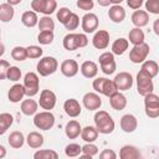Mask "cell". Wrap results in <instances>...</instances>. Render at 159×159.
Listing matches in <instances>:
<instances>
[{"label": "cell", "mask_w": 159, "mask_h": 159, "mask_svg": "<svg viewBox=\"0 0 159 159\" xmlns=\"http://www.w3.org/2000/svg\"><path fill=\"white\" fill-rule=\"evenodd\" d=\"M57 10V1L56 0H46L45 7H43V15H51Z\"/></svg>", "instance_id": "cell-47"}, {"label": "cell", "mask_w": 159, "mask_h": 159, "mask_svg": "<svg viewBox=\"0 0 159 159\" xmlns=\"http://www.w3.org/2000/svg\"><path fill=\"white\" fill-rule=\"evenodd\" d=\"M34 125L41 130H50L55 125V116L51 111H42L40 113H35Z\"/></svg>", "instance_id": "cell-5"}, {"label": "cell", "mask_w": 159, "mask_h": 159, "mask_svg": "<svg viewBox=\"0 0 159 159\" xmlns=\"http://www.w3.org/2000/svg\"><path fill=\"white\" fill-rule=\"evenodd\" d=\"M80 71H81L83 77L94 78L97 76V73H98V66L93 61H84V62H82V65L80 67Z\"/></svg>", "instance_id": "cell-23"}, {"label": "cell", "mask_w": 159, "mask_h": 159, "mask_svg": "<svg viewBox=\"0 0 159 159\" xmlns=\"http://www.w3.org/2000/svg\"><path fill=\"white\" fill-rule=\"evenodd\" d=\"M81 129H82V127H81L80 122L72 119V120L66 123V125H65V134H66V137L68 139H76L77 137H80Z\"/></svg>", "instance_id": "cell-25"}, {"label": "cell", "mask_w": 159, "mask_h": 159, "mask_svg": "<svg viewBox=\"0 0 159 159\" xmlns=\"http://www.w3.org/2000/svg\"><path fill=\"white\" fill-rule=\"evenodd\" d=\"M62 45H63L65 50H67V51H75L77 48L86 47L88 45V37L84 34L70 32V34H67L63 37Z\"/></svg>", "instance_id": "cell-2"}, {"label": "cell", "mask_w": 159, "mask_h": 159, "mask_svg": "<svg viewBox=\"0 0 159 159\" xmlns=\"http://www.w3.org/2000/svg\"><path fill=\"white\" fill-rule=\"evenodd\" d=\"M53 39V31H40V34L37 35V41L40 45H50L52 43Z\"/></svg>", "instance_id": "cell-41"}, {"label": "cell", "mask_w": 159, "mask_h": 159, "mask_svg": "<svg viewBox=\"0 0 159 159\" xmlns=\"http://www.w3.org/2000/svg\"><path fill=\"white\" fill-rule=\"evenodd\" d=\"M43 53V50L40 47V46H36V45H31V46H27L26 47V55H27V58H40Z\"/></svg>", "instance_id": "cell-44"}, {"label": "cell", "mask_w": 159, "mask_h": 159, "mask_svg": "<svg viewBox=\"0 0 159 159\" xmlns=\"http://www.w3.org/2000/svg\"><path fill=\"white\" fill-rule=\"evenodd\" d=\"M132 24L135 26V27H144L148 25L149 22V14L145 11V10H134V12L132 14Z\"/></svg>", "instance_id": "cell-20"}, {"label": "cell", "mask_w": 159, "mask_h": 159, "mask_svg": "<svg viewBox=\"0 0 159 159\" xmlns=\"http://www.w3.org/2000/svg\"><path fill=\"white\" fill-rule=\"evenodd\" d=\"M92 45L97 50H104L109 45V32L106 30H98L92 39Z\"/></svg>", "instance_id": "cell-16"}, {"label": "cell", "mask_w": 159, "mask_h": 159, "mask_svg": "<svg viewBox=\"0 0 159 159\" xmlns=\"http://www.w3.org/2000/svg\"><path fill=\"white\" fill-rule=\"evenodd\" d=\"M0 37H1V30H0Z\"/></svg>", "instance_id": "cell-59"}, {"label": "cell", "mask_w": 159, "mask_h": 159, "mask_svg": "<svg viewBox=\"0 0 159 159\" xmlns=\"http://www.w3.org/2000/svg\"><path fill=\"white\" fill-rule=\"evenodd\" d=\"M143 72H145L149 77L154 78L158 76V72H159V66L157 63V61H153V60H145L144 62H142V68H140Z\"/></svg>", "instance_id": "cell-30"}, {"label": "cell", "mask_w": 159, "mask_h": 159, "mask_svg": "<svg viewBox=\"0 0 159 159\" xmlns=\"http://www.w3.org/2000/svg\"><path fill=\"white\" fill-rule=\"evenodd\" d=\"M144 4V0H127V5L133 9V10H138L140 9V6Z\"/></svg>", "instance_id": "cell-52"}, {"label": "cell", "mask_w": 159, "mask_h": 159, "mask_svg": "<svg viewBox=\"0 0 159 159\" xmlns=\"http://www.w3.org/2000/svg\"><path fill=\"white\" fill-rule=\"evenodd\" d=\"M21 22L22 25H25L26 27H35L39 22V17H37V12L32 11V10H29V11H25L22 15H21Z\"/></svg>", "instance_id": "cell-33"}, {"label": "cell", "mask_w": 159, "mask_h": 159, "mask_svg": "<svg viewBox=\"0 0 159 159\" xmlns=\"http://www.w3.org/2000/svg\"><path fill=\"white\" fill-rule=\"evenodd\" d=\"M25 140H26L27 145L30 148H32V149L41 148L43 145V142H45L43 140V135L41 133H39V132H30L27 134V137L25 138Z\"/></svg>", "instance_id": "cell-26"}, {"label": "cell", "mask_w": 159, "mask_h": 159, "mask_svg": "<svg viewBox=\"0 0 159 159\" xmlns=\"http://www.w3.org/2000/svg\"><path fill=\"white\" fill-rule=\"evenodd\" d=\"M145 10L148 14H159V0H147L145 1Z\"/></svg>", "instance_id": "cell-45"}, {"label": "cell", "mask_w": 159, "mask_h": 159, "mask_svg": "<svg viewBox=\"0 0 159 159\" xmlns=\"http://www.w3.org/2000/svg\"><path fill=\"white\" fill-rule=\"evenodd\" d=\"M97 154H98V147L96 144H93V143H86L82 147V154H80V157L83 158V159L84 158L91 159Z\"/></svg>", "instance_id": "cell-37"}, {"label": "cell", "mask_w": 159, "mask_h": 159, "mask_svg": "<svg viewBox=\"0 0 159 159\" xmlns=\"http://www.w3.org/2000/svg\"><path fill=\"white\" fill-rule=\"evenodd\" d=\"M11 57H12V60H15V61H25V60L27 58L26 47L15 46V47L11 50Z\"/></svg>", "instance_id": "cell-42"}, {"label": "cell", "mask_w": 159, "mask_h": 159, "mask_svg": "<svg viewBox=\"0 0 159 159\" xmlns=\"http://www.w3.org/2000/svg\"><path fill=\"white\" fill-rule=\"evenodd\" d=\"M14 118L10 113H0V135L5 134L7 132V129L12 125Z\"/></svg>", "instance_id": "cell-35"}, {"label": "cell", "mask_w": 159, "mask_h": 159, "mask_svg": "<svg viewBox=\"0 0 159 159\" xmlns=\"http://www.w3.org/2000/svg\"><path fill=\"white\" fill-rule=\"evenodd\" d=\"M108 98H109V104L114 111H123L127 107V97L120 91L114 92Z\"/></svg>", "instance_id": "cell-19"}, {"label": "cell", "mask_w": 159, "mask_h": 159, "mask_svg": "<svg viewBox=\"0 0 159 159\" xmlns=\"http://www.w3.org/2000/svg\"><path fill=\"white\" fill-rule=\"evenodd\" d=\"M144 40H145V35H144V32L140 27H134L128 34V42H130L133 46L143 43Z\"/></svg>", "instance_id": "cell-31"}, {"label": "cell", "mask_w": 159, "mask_h": 159, "mask_svg": "<svg viewBox=\"0 0 159 159\" xmlns=\"http://www.w3.org/2000/svg\"><path fill=\"white\" fill-rule=\"evenodd\" d=\"M119 125L124 133H133V132H135V129L138 127V120H137L135 116L128 113V114L122 116Z\"/></svg>", "instance_id": "cell-17"}, {"label": "cell", "mask_w": 159, "mask_h": 159, "mask_svg": "<svg viewBox=\"0 0 159 159\" xmlns=\"http://www.w3.org/2000/svg\"><path fill=\"white\" fill-rule=\"evenodd\" d=\"M99 158L101 159H116L117 158V154L112 149H103L99 153Z\"/></svg>", "instance_id": "cell-51"}, {"label": "cell", "mask_w": 159, "mask_h": 159, "mask_svg": "<svg viewBox=\"0 0 159 159\" xmlns=\"http://www.w3.org/2000/svg\"><path fill=\"white\" fill-rule=\"evenodd\" d=\"M116 87L118 91H128L132 88L133 86V76L129 73V72H119L118 75H116L114 80H113Z\"/></svg>", "instance_id": "cell-13"}, {"label": "cell", "mask_w": 159, "mask_h": 159, "mask_svg": "<svg viewBox=\"0 0 159 159\" xmlns=\"http://www.w3.org/2000/svg\"><path fill=\"white\" fill-rule=\"evenodd\" d=\"M60 71L65 77H75L80 71V66H78L77 61H75L72 58H67V60L62 61V63L60 66Z\"/></svg>", "instance_id": "cell-15"}, {"label": "cell", "mask_w": 159, "mask_h": 159, "mask_svg": "<svg viewBox=\"0 0 159 159\" xmlns=\"http://www.w3.org/2000/svg\"><path fill=\"white\" fill-rule=\"evenodd\" d=\"M94 127L101 134H111L114 130L116 123L106 111H97L94 114Z\"/></svg>", "instance_id": "cell-1"}, {"label": "cell", "mask_w": 159, "mask_h": 159, "mask_svg": "<svg viewBox=\"0 0 159 159\" xmlns=\"http://www.w3.org/2000/svg\"><path fill=\"white\" fill-rule=\"evenodd\" d=\"M92 87L93 89L99 93V94H103L106 97H109L112 96L114 92H117V87L113 82V80H108L106 77H97L93 83H92Z\"/></svg>", "instance_id": "cell-3"}, {"label": "cell", "mask_w": 159, "mask_h": 159, "mask_svg": "<svg viewBox=\"0 0 159 159\" xmlns=\"http://www.w3.org/2000/svg\"><path fill=\"white\" fill-rule=\"evenodd\" d=\"M63 26L66 27V30H70V31H73L76 30L78 26H80V17L75 12H71V15L67 17V20L65 21Z\"/></svg>", "instance_id": "cell-39"}, {"label": "cell", "mask_w": 159, "mask_h": 159, "mask_svg": "<svg viewBox=\"0 0 159 159\" xmlns=\"http://www.w3.org/2000/svg\"><path fill=\"white\" fill-rule=\"evenodd\" d=\"M6 2L10 4V5H12V6H15V5H19L21 2V0H6Z\"/></svg>", "instance_id": "cell-56"}, {"label": "cell", "mask_w": 159, "mask_h": 159, "mask_svg": "<svg viewBox=\"0 0 159 159\" xmlns=\"http://www.w3.org/2000/svg\"><path fill=\"white\" fill-rule=\"evenodd\" d=\"M45 2L46 0H32L31 1V9L35 12H43V7H45Z\"/></svg>", "instance_id": "cell-49"}, {"label": "cell", "mask_w": 159, "mask_h": 159, "mask_svg": "<svg viewBox=\"0 0 159 159\" xmlns=\"http://www.w3.org/2000/svg\"><path fill=\"white\" fill-rule=\"evenodd\" d=\"M37 26H39L40 31H53L55 30V21L51 19V16L45 15V16L39 19Z\"/></svg>", "instance_id": "cell-36"}, {"label": "cell", "mask_w": 159, "mask_h": 159, "mask_svg": "<svg viewBox=\"0 0 159 159\" xmlns=\"http://www.w3.org/2000/svg\"><path fill=\"white\" fill-rule=\"evenodd\" d=\"M7 142H9V145L11 148L20 149V148H22V145L25 143V135L20 130H14V132L10 133V135L7 138Z\"/></svg>", "instance_id": "cell-27"}, {"label": "cell", "mask_w": 159, "mask_h": 159, "mask_svg": "<svg viewBox=\"0 0 159 159\" xmlns=\"http://www.w3.org/2000/svg\"><path fill=\"white\" fill-rule=\"evenodd\" d=\"M128 46H129L128 40L124 39V37H119L112 43V53L117 55V56H120L128 50Z\"/></svg>", "instance_id": "cell-32"}, {"label": "cell", "mask_w": 159, "mask_h": 159, "mask_svg": "<svg viewBox=\"0 0 159 159\" xmlns=\"http://www.w3.org/2000/svg\"><path fill=\"white\" fill-rule=\"evenodd\" d=\"M22 73H21V70L17 67V66H10L9 70H7V73H6V78L12 81V82H17L20 81Z\"/></svg>", "instance_id": "cell-43"}, {"label": "cell", "mask_w": 159, "mask_h": 159, "mask_svg": "<svg viewBox=\"0 0 159 159\" xmlns=\"http://www.w3.org/2000/svg\"><path fill=\"white\" fill-rule=\"evenodd\" d=\"M137 91L140 96H145L148 93H152L154 91V83H153V78L149 77L145 72H143L142 70L138 72L137 75Z\"/></svg>", "instance_id": "cell-8"}, {"label": "cell", "mask_w": 159, "mask_h": 159, "mask_svg": "<svg viewBox=\"0 0 159 159\" xmlns=\"http://www.w3.org/2000/svg\"><path fill=\"white\" fill-rule=\"evenodd\" d=\"M97 2H98L99 6H103V7H106V6H108L111 4L109 0H97Z\"/></svg>", "instance_id": "cell-54"}, {"label": "cell", "mask_w": 159, "mask_h": 159, "mask_svg": "<svg viewBox=\"0 0 159 159\" xmlns=\"http://www.w3.org/2000/svg\"><path fill=\"white\" fill-rule=\"evenodd\" d=\"M37 108L39 103L35 99H31V97H29V99H24L20 106V109L25 116H34L37 112Z\"/></svg>", "instance_id": "cell-29"}, {"label": "cell", "mask_w": 159, "mask_h": 159, "mask_svg": "<svg viewBox=\"0 0 159 159\" xmlns=\"http://www.w3.org/2000/svg\"><path fill=\"white\" fill-rule=\"evenodd\" d=\"M5 157H6V149L4 145H0V159H2Z\"/></svg>", "instance_id": "cell-55"}, {"label": "cell", "mask_w": 159, "mask_h": 159, "mask_svg": "<svg viewBox=\"0 0 159 159\" xmlns=\"http://www.w3.org/2000/svg\"><path fill=\"white\" fill-rule=\"evenodd\" d=\"M144 109L149 118L155 119L159 117V97L155 93L152 92L144 96Z\"/></svg>", "instance_id": "cell-7"}, {"label": "cell", "mask_w": 159, "mask_h": 159, "mask_svg": "<svg viewBox=\"0 0 159 159\" xmlns=\"http://www.w3.org/2000/svg\"><path fill=\"white\" fill-rule=\"evenodd\" d=\"M4 53H5V46H4V43L0 42V57H1Z\"/></svg>", "instance_id": "cell-57"}, {"label": "cell", "mask_w": 159, "mask_h": 159, "mask_svg": "<svg viewBox=\"0 0 159 159\" xmlns=\"http://www.w3.org/2000/svg\"><path fill=\"white\" fill-rule=\"evenodd\" d=\"M153 31L155 35H159V19L154 20V24H153Z\"/></svg>", "instance_id": "cell-53"}, {"label": "cell", "mask_w": 159, "mask_h": 159, "mask_svg": "<svg viewBox=\"0 0 159 159\" xmlns=\"http://www.w3.org/2000/svg\"><path fill=\"white\" fill-rule=\"evenodd\" d=\"M122 1H124V0H109V2L113 5H120Z\"/></svg>", "instance_id": "cell-58"}, {"label": "cell", "mask_w": 159, "mask_h": 159, "mask_svg": "<svg viewBox=\"0 0 159 159\" xmlns=\"http://www.w3.org/2000/svg\"><path fill=\"white\" fill-rule=\"evenodd\" d=\"M35 159H57L58 153L52 150V149H39L34 154Z\"/></svg>", "instance_id": "cell-38"}, {"label": "cell", "mask_w": 159, "mask_h": 159, "mask_svg": "<svg viewBox=\"0 0 159 159\" xmlns=\"http://www.w3.org/2000/svg\"><path fill=\"white\" fill-rule=\"evenodd\" d=\"M98 130L96 129V127L93 125H86L84 128L81 129V138L86 142V143H93L97 140L98 138Z\"/></svg>", "instance_id": "cell-28"}, {"label": "cell", "mask_w": 159, "mask_h": 159, "mask_svg": "<svg viewBox=\"0 0 159 159\" xmlns=\"http://www.w3.org/2000/svg\"><path fill=\"white\" fill-rule=\"evenodd\" d=\"M82 103H83L86 109H88V111H97L102 106V99H101L98 93L87 92L83 96V98H82Z\"/></svg>", "instance_id": "cell-14"}, {"label": "cell", "mask_w": 159, "mask_h": 159, "mask_svg": "<svg viewBox=\"0 0 159 159\" xmlns=\"http://www.w3.org/2000/svg\"><path fill=\"white\" fill-rule=\"evenodd\" d=\"M63 109H65V113L71 117V118H76L81 114L82 112V107L80 104V102L75 98H68L63 103Z\"/></svg>", "instance_id": "cell-18"}, {"label": "cell", "mask_w": 159, "mask_h": 159, "mask_svg": "<svg viewBox=\"0 0 159 159\" xmlns=\"http://www.w3.org/2000/svg\"><path fill=\"white\" fill-rule=\"evenodd\" d=\"M98 16L93 12H86L81 20V27L86 34H92L98 29Z\"/></svg>", "instance_id": "cell-12"}, {"label": "cell", "mask_w": 159, "mask_h": 159, "mask_svg": "<svg viewBox=\"0 0 159 159\" xmlns=\"http://www.w3.org/2000/svg\"><path fill=\"white\" fill-rule=\"evenodd\" d=\"M56 101H57V97H56L55 92H52L51 89H42L40 93V99L37 103L42 109L51 111L55 108Z\"/></svg>", "instance_id": "cell-11"}, {"label": "cell", "mask_w": 159, "mask_h": 159, "mask_svg": "<svg viewBox=\"0 0 159 159\" xmlns=\"http://www.w3.org/2000/svg\"><path fill=\"white\" fill-rule=\"evenodd\" d=\"M76 5H77V7H80L83 11H89L93 9L94 2H93V0H77Z\"/></svg>", "instance_id": "cell-48"}, {"label": "cell", "mask_w": 159, "mask_h": 159, "mask_svg": "<svg viewBox=\"0 0 159 159\" xmlns=\"http://www.w3.org/2000/svg\"><path fill=\"white\" fill-rule=\"evenodd\" d=\"M142 157V153L139 149L134 145H123L119 150V158L120 159H139Z\"/></svg>", "instance_id": "cell-24"}, {"label": "cell", "mask_w": 159, "mask_h": 159, "mask_svg": "<svg viewBox=\"0 0 159 159\" xmlns=\"http://www.w3.org/2000/svg\"><path fill=\"white\" fill-rule=\"evenodd\" d=\"M149 51H150V47L145 42L139 43V45H134L132 47V50L129 51V60L133 63H142L147 60Z\"/></svg>", "instance_id": "cell-9"}, {"label": "cell", "mask_w": 159, "mask_h": 159, "mask_svg": "<svg viewBox=\"0 0 159 159\" xmlns=\"http://www.w3.org/2000/svg\"><path fill=\"white\" fill-rule=\"evenodd\" d=\"M24 89H25V96L27 97H34L39 93L40 91V80L37 73L35 72H27L24 77Z\"/></svg>", "instance_id": "cell-6"}, {"label": "cell", "mask_w": 159, "mask_h": 159, "mask_svg": "<svg viewBox=\"0 0 159 159\" xmlns=\"http://www.w3.org/2000/svg\"><path fill=\"white\" fill-rule=\"evenodd\" d=\"M14 14H15V10H14L12 5H10L7 2L0 5V21H2V22L11 21L14 17Z\"/></svg>", "instance_id": "cell-34"}, {"label": "cell", "mask_w": 159, "mask_h": 159, "mask_svg": "<svg viewBox=\"0 0 159 159\" xmlns=\"http://www.w3.org/2000/svg\"><path fill=\"white\" fill-rule=\"evenodd\" d=\"M108 17L116 24H120L125 19V10L120 5H112L108 10Z\"/></svg>", "instance_id": "cell-22"}, {"label": "cell", "mask_w": 159, "mask_h": 159, "mask_svg": "<svg viewBox=\"0 0 159 159\" xmlns=\"http://www.w3.org/2000/svg\"><path fill=\"white\" fill-rule=\"evenodd\" d=\"M9 67H10L9 61H6V60H0V81H2V80L6 78V73H7Z\"/></svg>", "instance_id": "cell-50"}, {"label": "cell", "mask_w": 159, "mask_h": 159, "mask_svg": "<svg viewBox=\"0 0 159 159\" xmlns=\"http://www.w3.org/2000/svg\"><path fill=\"white\" fill-rule=\"evenodd\" d=\"M37 73L42 77H47L52 73H55L58 68V62L55 57L52 56H45L42 58H40V61L37 62Z\"/></svg>", "instance_id": "cell-4"}, {"label": "cell", "mask_w": 159, "mask_h": 159, "mask_svg": "<svg viewBox=\"0 0 159 159\" xmlns=\"http://www.w3.org/2000/svg\"><path fill=\"white\" fill-rule=\"evenodd\" d=\"M98 61H99V66H101V71L104 73V75H113L116 68H117V65H116V60H114V55L112 52H103L99 55L98 57Z\"/></svg>", "instance_id": "cell-10"}, {"label": "cell", "mask_w": 159, "mask_h": 159, "mask_svg": "<svg viewBox=\"0 0 159 159\" xmlns=\"http://www.w3.org/2000/svg\"><path fill=\"white\" fill-rule=\"evenodd\" d=\"M81 153H82V147L80 144H77V143H70L65 148V154L67 157H70V158L78 157Z\"/></svg>", "instance_id": "cell-40"}, {"label": "cell", "mask_w": 159, "mask_h": 159, "mask_svg": "<svg viewBox=\"0 0 159 159\" xmlns=\"http://www.w3.org/2000/svg\"><path fill=\"white\" fill-rule=\"evenodd\" d=\"M71 12H72V11H71L68 7H65V6H63V7H60V9L57 10V12H56V17H57V20L63 25L65 21L67 20V17L71 15Z\"/></svg>", "instance_id": "cell-46"}, {"label": "cell", "mask_w": 159, "mask_h": 159, "mask_svg": "<svg viewBox=\"0 0 159 159\" xmlns=\"http://www.w3.org/2000/svg\"><path fill=\"white\" fill-rule=\"evenodd\" d=\"M25 96V89L21 83H15L10 87L7 92V98L11 103H19Z\"/></svg>", "instance_id": "cell-21"}]
</instances>
